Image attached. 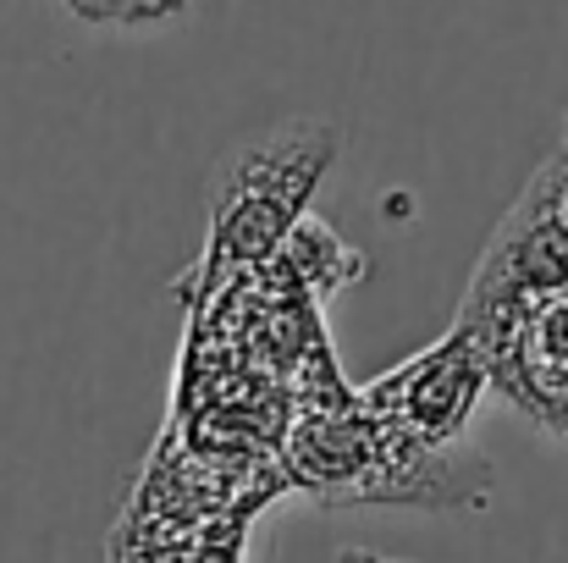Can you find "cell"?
<instances>
[{
	"label": "cell",
	"mask_w": 568,
	"mask_h": 563,
	"mask_svg": "<svg viewBox=\"0 0 568 563\" xmlns=\"http://www.w3.org/2000/svg\"><path fill=\"white\" fill-rule=\"evenodd\" d=\"M486 392H491V349L453 321L447 338H436L430 349L408 354L403 365L359 386V403L430 448H464Z\"/></svg>",
	"instance_id": "obj_4"
},
{
	"label": "cell",
	"mask_w": 568,
	"mask_h": 563,
	"mask_svg": "<svg viewBox=\"0 0 568 563\" xmlns=\"http://www.w3.org/2000/svg\"><path fill=\"white\" fill-rule=\"evenodd\" d=\"M568 288V122L564 139L552 144V155L530 172V183L519 188V199L508 204V215L491 227L475 271H469V293L458 304V326H469L480 343L519 315L525 304L564 293Z\"/></svg>",
	"instance_id": "obj_3"
},
{
	"label": "cell",
	"mask_w": 568,
	"mask_h": 563,
	"mask_svg": "<svg viewBox=\"0 0 568 563\" xmlns=\"http://www.w3.org/2000/svg\"><path fill=\"white\" fill-rule=\"evenodd\" d=\"M343 133L332 122L298 117L248 144H237L210 188V260L260 265L282 254L321 178L337 167Z\"/></svg>",
	"instance_id": "obj_2"
},
{
	"label": "cell",
	"mask_w": 568,
	"mask_h": 563,
	"mask_svg": "<svg viewBox=\"0 0 568 563\" xmlns=\"http://www.w3.org/2000/svg\"><path fill=\"white\" fill-rule=\"evenodd\" d=\"M491 392L568 448V288L525 304L491 338Z\"/></svg>",
	"instance_id": "obj_5"
},
{
	"label": "cell",
	"mask_w": 568,
	"mask_h": 563,
	"mask_svg": "<svg viewBox=\"0 0 568 563\" xmlns=\"http://www.w3.org/2000/svg\"><path fill=\"white\" fill-rule=\"evenodd\" d=\"M293 481L332 509H480L491 497V464L464 448H430L397 425H386L359 403V392H337V403H304L287 436Z\"/></svg>",
	"instance_id": "obj_1"
}]
</instances>
